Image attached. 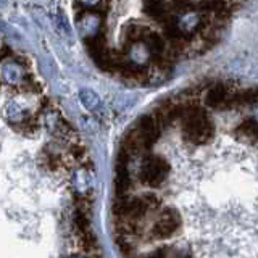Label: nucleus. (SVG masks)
Returning <instances> with one entry per match:
<instances>
[{
  "instance_id": "nucleus-1",
  "label": "nucleus",
  "mask_w": 258,
  "mask_h": 258,
  "mask_svg": "<svg viewBox=\"0 0 258 258\" xmlns=\"http://www.w3.org/2000/svg\"><path fill=\"white\" fill-rule=\"evenodd\" d=\"M112 226L121 258H258V92L215 86L140 118Z\"/></svg>"
},
{
  "instance_id": "nucleus-2",
  "label": "nucleus",
  "mask_w": 258,
  "mask_h": 258,
  "mask_svg": "<svg viewBox=\"0 0 258 258\" xmlns=\"http://www.w3.org/2000/svg\"><path fill=\"white\" fill-rule=\"evenodd\" d=\"M2 258H103L94 174L70 125L34 97L3 99Z\"/></svg>"
}]
</instances>
